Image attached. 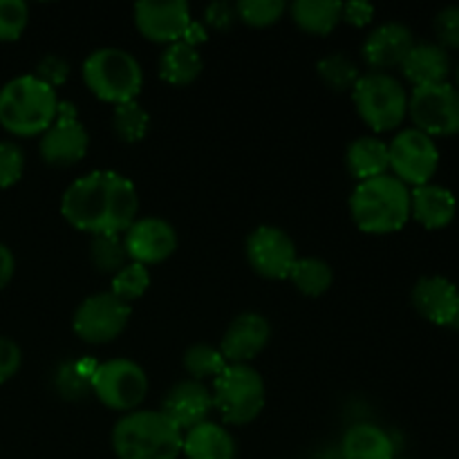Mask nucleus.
Instances as JSON below:
<instances>
[{
	"mask_svg": "<svg viewBox=\"0 0 459 459\" xmlns=\"http://www.w3.org/2000/svg\"><path fill=\"white\" fill-rule=\"evenodd\" d=\"M34 76L39 81H43L45 85H49L52 90H56L70 76V63L65 58L56 56V54H48V56H43L39 61Z\"/></svg>",
	"mask_w": 459,
	"mask_h": 459,
	"instance_id": "37",
	"label": "nucleus"
},
{
	"mask_svg": "<svg viewBox=\"0 0 459 459\" xmlns=\"http://www.w3.org/2000/svg\"><path fill=\"white\" fill-rule=\"evenodd\" d=\"M99 363L92 359H74V361H63L54 370V388L65 402H81L88 394H92V377Z\"/></svg>",
	"mask_w": 459,
	"mask_h": 459,
	"instance_id": "27",
	"label": "nucleus"
},
{
	"mask_svg": "<svg viewBox=\"0 0 459 459\" xmlns=\"http://www.w3.org/2000/svg\"><path fill=\"white\" fill-rule=\"evenodd\" d=\"M184 433L161 411H133L112 429L117 459H178Z\"/></svg>",
	"mask_w": 459,
	"mask_h": 459,
	"instance_id": "3",
	"label": "nucleus"
},
{
	"mask_svg": "<svg viewBox=\"0 0 459 459\" xmlns=\"http://www.w3.org/2000/svg\"><path fill=\"white\" fill-rule=\"evenodd\" d=\"M25 152L18 143L0 142V188H9L22 178Z\"/></svg>",
	"mask_w": 459,
	"mask_h": 459,
	"instance_id": "36",
	"label": "nucleus"
},
{
	"mask_svg": "<svg viewBox=\"0 0 459 459\" xmlns=\"http://www.w3.org/2000/svg\"><path fill=\"white\" fill-rule=\"evenodd\" d=\"M455 88L459 90V65H457V70H455Z\"/></svg>",
	"mask_w": 459,
	"mask_h": 459,
	"instance_id": "44",
	"label": "nucleus"
},
{
	"mask_svg": "<svg viewBox=\"0 0 459 459\" xmlns=\"http://www.w3.org/2000/svg\"><path fill=\"white\" fill-rule=\"evenodd\" d=\"M390 170L399 182L406 186H424L430 184L433 175L437 173L439 151L433 137L424 134L417 128H406L388 143Z\"/></svg>",
	"mask_w": 459,
	"mask_h": 459,
	"instance_id": "10",
	"label": "nucleus"
},
{
	"mask_svg": "<svg viewBox=\"0 0 459 459\" xmlns=\"http://www.w3.org/2000/svg\"><path fill=\"white\" fill-rule=\"evenodd\" d=\"M202 67H204V63H202L197 48L184 43V40H178V43L169 45L161 52L157 70H160L161 81L184 88V85H191L202 74Z\"/></svg>",
	"mask_w": 459,
	"mask_h": 459,
	"instance_id": "25",
	"label": "nucleus"
},
{
	"mask_svg": "<svg viewBox=\"0 0 459 459\" xmlns=\"http://www.w3.org/2000/svg\"><path fill=\"white\" fill-rule=\"evenodd\" d=\"M148 126H151V117L143 110L142 103L128 101L115 106V110H112V130L121 142H142L148 133Z\"/></svg>",
	"mask_w": 459,
	"mask_h": 459,
	"instance_id": "31",
	"label": "nucleus"
},
{
	"mask_svg": "<svg viewBox=\"0 0 459 459\" xmlns=\"http://www.w3.org/2000/svg\"><path fill=\"white\" fill-rule=\"evenodd\" d=\"M213 411V394L206 384L195 379H184L169 390L161 412L178 426L182 433L209 421Z\"/></svg>",
	"mask_w": 459,
	"mask_h": 459,
	"instance_id": "16",
	"label": "nucleus"
},
{
	"mask_svg": "<svg viewBox=\"0 0 459 459\" xmlns=\"http://www.w3.org/2000/svg\"><path fill=\"white\" fill-rule=\"evenodd\" d=\"M92 394L106 408L117 412L137 411L148 394V377L130 359H110L99 363L92 377Z\"/></svg>",
	"mask_w": 459,
	"mask_h": 459,
	"instance_id": "8",
	"label": "nucleus"
},
{
	"mask_svg": "<svg viewBox=\"0 0 459 459\" xmlns=\"http://www.w3.org/2000/svg\"><path fill=\"white\" fill-rule=\"evenodd\" d=\"M290 281L294 282L296 290L305 296H323L332 287V281H334V273H332V267L321 258H299L296 260L294 269L290 273Z\"/></svg>",
	"mask_w": 459,
	"mask_h": 459,
	"instance_id": "28",
	"label": "nucleus"
},
{
	"mask_svg": "<svg viewBox=\"0 0 459 459\" xmlns=\"http://www.w3.org/2000/svg\"><path fill=\"white\" fill-rule=\"evenodd\" d=\"M408 115L417 130L429 137H451L459 133V90L439 83L415 88L408 97Z\"/></svg>",
	"mask_w": 459,
	"mask_h": 459,
	"instance_id": "9",
	"label": "nucleus"
},
{
	"mask_svg": "<svg viewBox=\"0 0 459 459\" xmlns=\"http://www.w3.org/2000/svg\"><path fill=\"white\" fill-rule=\"evenodd\" d=\"M130 314H133L130 305L110 291L92 294L76 307L72 316V330L90 345L110 343L126 330Z\"/></svg>",
	"mask_w": 459,
	"mask_h": 459,
	"instance_id": "11",
	"label": "nucleus"
},
{
	"mask_svg": "<svg viewBox=\"0 0 459 459\" xmlns=\"http://www.w3.org/2000/svg\"><path fill=\"white\" fill-rule=\"evenodd\" d=\"M61 213L79 231L119 236L139 215L137 188L115 170H92L67 186Z\"/></svg>",
	"mask_w": 459,
	"mask_h": 459,
	"instance_id": "1",
	"label": "nucleus"
},
{
	"mask_svg": "<svg viewBox=\"0 0 459 459\" xmlns=\"http://www.w3.org/2000/svg\"><path fill=\"white\" fill-rule=\"evenodd\" d=\"M90 263L101 273L115 276L128 264V254L119 236H92L90 242Z\"/></svg>",
	"mask_w": 459,
	"mask_h": 459,
	"instance_id": "32",
	"label": "nucleus"
},
{
	"mask_svg": "<svg viewBox=\"0 0 459 459\" xmlns=\"http://www.w3.org/2000/svg\"><path fill=\"white\" fill-rule=\"evenodd\" d=\"M204 18H206V25H211V27H213V30H218V31L231 30L233 22L238 21L236 4L211 3L209 7H206Z\"/></svg>",
	"mask_w": 459,
	"mask_h": 459,
	"instance_id": "40",
	"label": "nucleus"
},
{
	"mask_svg": "<svg viewBox=\"0 0 459 459\" xmlns=\"http://www.w3.org/2000/svg\"><path fill=\"white\" fill-rule=\"evenodd\" d=\"M350 213L363 233L399 231L411 220V188L390 173L359 182L350 195Z\"/></svg>",
	"mask_w": 459,
	"mask_h": 459,
	"instance_id": "2",
	"label": "nucleus"
},
{
	"mask_svg": "<svg viewBox=\"0 0 459 459\" xmlns=\"http://www.w3.org/2000/svg\"><path fill=\"white\" fill-rule=\"evenodd\" d=\"M457 213V202L448 188L437 184H424L411 191V218H415L421 227L437 231L448 227Z\"/></svg>",
	"mask_w": 459,
	"mask_h": 459,
	"instance_id": "21",
	"label": "nucleus"
},
{
	"mask_svg": "<svg viewBox=\"0 0 459 459\" xmlns=\"http://www.w3.org/2000/svg\"><path fill=\"white\" fill-rule=\"evenodd\" d=\"M182 455L186 459H236L238 446L224 426L204 421L184 433Z\"/></svg>",
	"mask_w": 459,
	"mask_h": 459,
	"instance_id": "22",
	"label": "nucleus"
},
{
	"mask_svg": "<svg viewBox=\"0 0 459 459\" xmlns=\"http://www.w3.org/2000/svg\"><path fill=\"white\" fill-rule=\"evenodd\" d=\"M83 81L101 101L121 106L137 101L143 88V70L137 58L119 48H101L83 63Z\"/></svg>",
	"mask_w": 459,
	"mask_h": 459,
	"instance_id": "5",
	"label": "nucleus"
},
{
	"mask_svg": "<svg viewBox=\"0 0 459 459\" xmlns=\"http://www.w3.org/2000/svg\"><path fill=\"white\" fill-rule=\"evenodd\" d=\"M247 260L258 276L282 281L290 278L299 254L294 240L282 229L264 224L247 238Z\"/></svg>",
	"mask_w": 459,
	"mask_h": 459,
	"instance_id": "13",
	"label": "nucleus"
},
{
	"mask_svg": "<svg viewBox=\"0 0 459 459\" xmlns=\"http://www.w3.org/2000/svg\"><path fill=\"white\" fill-rule=\"evenodd\" d=\"M151 287V273L148 267L139 263H128L121 272H117L112 276V290L110 294H115L117 299L124 300V303H133V300L142 299L143 294Z\"/></svg>",
	"mask_w": 459,
	"mask_h": 459,
	"instance_id": "33",
	"label": "nucleus"
},
{
	"mask_svg": "<svg viewBox=\"0 0 459 459\" xmlns=\"http://www.w3.org/2000/svg\"><path fill=\"white\" fill-rule=\"evenodd\" d=\"M359 117L377 133L399 128L408 115V92L394 76L385 72L361 74L352 90Z\"/></svg>",
	"mask_w": 459,
	"mask_h": 459,
	"instance_id": "7",
	"label": "nucleus"
},
{
	"mask_svg": "<svg viewBox=\"0 0 459 459\" xmlns=\"http://www.w3.org/2000/svg\"><path fill=\"white\" fill-rule=\"evenodd\" d=\"M455 327L459 330V316H457V321H455Z\"/></svg>",
	"mask_w": 459,
	"mask_h": 459,
	"instance_id": "45",
	"label": "nucleus"
},
{
	"mask_svg": "<svg viewBox=\"0 0 459 459\" xmlns=\"http://www.w3.org/2000/svg\"><path fill=\"white\" fill-rule=\"evenodd\" d=\"M30 22V7L22 0H0V43L18 40Z\"/></svg>",
	"mask_w": 459,
	"mask_h": 459,
	"instance_id": "35",
	"label": "nucleus"
},
{
	"mask_svg": "<svg viewBox=\"0 0 459 459\" xmlns=\"http://www.w3.org/2000/svg\"><path fill=\"white\" fill-rule=\"evenodd\" d=\"M372 18H375V7L368 3H348L341 12V21L354 27H366L368 22H372Z\"/></svg>",
	"mask_w": 459,
	"mask_h": 459,
	"instance_id": "41",
	"label": "nucleus"
},
{
	"mask_svg": "<svg viewBox=\"0 0 459 459\" xmlns=\"http://www.w3.org/2000/svg\"><path fill=\"white\" fill-rule=\"evenodd\" d=\"M402 72L415 88L446 83L451 74V56L442 45L415 43L403 58Z\"/></svg>",
	"mask_w": 459,
	"mask_h": 459,
	"instance_id": "20",
	"label": "nucleus"
},
{
	"mask_svg": "<svg viewBox=\"0 0 459 459\" xmlns=\"http://www.w3.org/2000/svg\"><path fill=\"white\" fill-rule=\"evenodd\" d=\"M88 130L76 119L74 106L58 101L56 119L45 130L39 143L43 161H48L49 166L65 169V166H72L83 160L85 152H88Z\"/></svg>",
	"mask_w": 459,
	"mask_h": 459,
	"instance_id": "12",
	"label": "nucleus"
},
{
	"mask_svg": "<svg viewBox=\"0 0 459 459\" xmlns=\"http://www.w3.org/2000/svg\"><path fill=\"white\" fill-rule=\"evenodd\" d=\"M415 45L412 31L402 22H384L375 27L363 40L361 56L366 65L375 72H385L390 67H402L403 58Z\"/></svg>",
	"mask_w": 459,
	"mask_h": 459,
	"instance_id": "18",
	"label": "nucleus"
},
{
	"mask_svg": "<svg viewBox=\"0 0 459 459\" xmlns=\"http://www.w3.org/2000/svg\"><path fill=\"white\" fill-rule=\"evenodd\" d=\"M121 240L130 263H139L143 267L164 263L178 251L175 227L161 218H137Z\"/></svg>",
	"mask_w": 459,
	"mask_h": 459,
	"instance_id": "14",
	"label": "nucleus"
},
{
	"mask_svg": "<svg viewBox=\"0 0 459 459\" xmlns=\"http://www.w3.org/2000/svg\"><path fill=\"white\" fill-rule=\"evenodd\" d=\"M412 305L435 325H455L459 316V290L444 276L420 278L412 287Z\"/></svg>",
	"mask_w": 459,
	"mask_h": 459,
	"instance_id": "19",
	"label": "nucleus"
},
{
	"mask_svg": "<svg viewBox=\"0 0 459 459\" xmlns=\"http://www.w3.org/2000/svg\"><path fill=\"white\" fill-rule=\"evenodd\" d=\"M272 339V325L264 316L255 312H245L229 325L220 341V352L227 363H249L267 348Z\"/></svg>",
	"mask_w": 459,
	"mask_h": 459,
	"instance_id": "17",
	"label": "nucleus"
},
{
	"mask_svg": "<svg viewBox=\"0 0 459 459\" xmlns=\"http://www.w3.org/2000/svg\"><path fill=\"white\" fill-rule=\"evenodd\" d=\"M182 40H184V43L193 45V48H197V45L204 43V40H206V30L200 25V22L191 21V25H188L186 34H184Z\"/></svg>",
	"mask_w": 459,
	"mask_h": 459,
	"instance_id": "43",
	"label": "nucleus"
},
{
	"mask_svg": "<svg viewBox=\"0 0 459 459\" xmlns=\"http://www.w3.org/2000/svg\"><path fill=\"white\" fill-rule=\"evenodd\" d=\"M345 166L359 182L379 178L390 170L388 143L377 137H359L345 151Z\"/></svg>",
	"mask_w": 459,
	"mask_h": 459,
	"instance_id": "24",
	"label": "nucleus"
},
{
	"mask_svg": "<svg viewBox=\"0 0 459 459\" xmlns=\"http://www.w3.org/2000/svg\"><path fill=\"white\" fill-rule=\"evenodd\" d=\"M58 115L56 90L34 74L12 79L0 90V126L16 137H36L54 124Z\"/></svg>",
	"mask_w": 459,
	"mask_h": 459,
	"instance_id": "4",
	"label": "nucleus"
},
{
	"mask_svg": "<svg viewBox=\"0 0 459 459\" xmlns=\"http://www.w3.org/2000/svg\"><path fill=\"white\" fill-rule=\"evenodd\" d=\"M13 272H16V260H13V254L9 251V247L0 245V291L12 282Z\"/></svg>",
	"mask_w": 459,
	"mask_h": 459,
	"instance_id": "42",
	"label": "nucleus"
},
{
	"mask_svg": "<svg viewBox=\"0 0 459 459\" xmlns=\"http://www.w3.org/2000/svg\"><path fill=\"white\" fill-rule=\"evenodd\" d=\"M316 72L323 79V83L327 85L334 92H348V90H354L357 81L361 79V72H359V65L345 54L334 52L327 54L325 58L316 63Z\"/></svg>",
	"mask_w": 459,
	"mask_h": 459,
	"instance_id": "30",
	"label": "nucleus"
},
{
	"mask_svg": "<svg viewBox=\"0 0 459 459\" xmlns=\"http://www.w3.org/2000/svg\"><path fill=\"white\" fill-rule=\"evenodd\" d=\"M435 34H437L444 49H459V7H446L437 13Z\"/></svg>",
	"mask_w": 459,
	"mask_h": 459,
	"instance_id": "38",
	"label": "nucleus"
},
{
	"mask_svg": "<svg viewBox=\"0 0 459 459\" xmlns=\"http://www.w3.org/2000/svg\"><path fill=\"white\" fill-rule=\"evenodd\" d=\"M227 366V359L215 345L195 343L184 352V370H186L188 379L202 381V384L206 379H215V377L222 375Z\"/></svg>",
	"mask_w": 459,
	"mask_h": 459,
	"instance_id": "29",
	"label": "nucleus"
},
{
	"mask_svg": "<svg viewBox=\"0 0 459 459\" xmlns=\"http://www.w3.org/2000/svg\"><path fill=\"white\" fill-rule=\"evenodd\" d=\"M287 4L282 0H240L236 4L238 21L251 27H269L282 18Z\"/></svg>",
	"mask_w": 459,
	"mask_h": 459,
	"instance_id": "34",
	"label": "nucleus"
},
{
	"mask_svg": "<svg viewBox=\"0 0 459 459\" xmlns=\"http://www.w3.org/2000/svg\"><path fill=\"white\" fill-rule=\"evenodd\" d=\"M394 442L381 426L363 421L345 430L341 459H394Z\"/></svg>",
	"mask_w": 459,
	"mask_h": 459,
	"instance_id": "23",
	"label": "nucleus"
},
{
	"mask_svg": "<svg viewBox=\"0 0 459 459\" xmlns=\"http://www.w3.org/2000/svg\"><path fill=\"white\" fill-rule=\"evenodd\" d=\"M191 21V9L184 0H170V3L143 0L134 4V25L139 34L152 43H178L184 39Z\"/></svg>",
	"mask_w": 459,
	"mask_h": 459,
	"instance_id": "15",
	"label": "nucleus"
},
{
	"mask_svg": "<svg viewBox=\"0 0 459 459\" xmlns=\"http://www.w3.org/2000/svg\"><path fill=\"white\" fill-rule=\"evenodd\" d=\"M22 363V352L12 339H4L0 336V385L7 384L12 377H16V372L21 370Z\"/></svg>",
	"mask_w": 459,
	"mask_h": 459,
	"instance_id": "39",
	"label": "nucleus"
},
{
	"mask_svg": "<svg viewBox=\"0 0 459 459\" xmlns=\"http://www.w3.org/2000/svg\"><path fill=\"white\" fill-rule=\"evenodd\" d=\"M343 4L332 0H296L290 4V16L307 34L327 36L341 21Z\"/></svg>",
	"mask_w": 459,
	"mask_h": 459,
	"instance_id": "26",
	"label": "nucleus"
},
{
	"mask_svg": "<svg viewBox=\"0 0 459 459\" xmlns=\"http://www.w3.org/2000/svg\"><path fill=\"white\" fill-rule=\"evenodd\" d=\"M213 411L227 424H251L264 408V381L249 363H229L222 375L213 379Z\"/></svg>",
	"mask_w": 459,
	"mask_h": 459,
	"instance_id": "6",
	"label": "nucleus"
}]
</instances>
